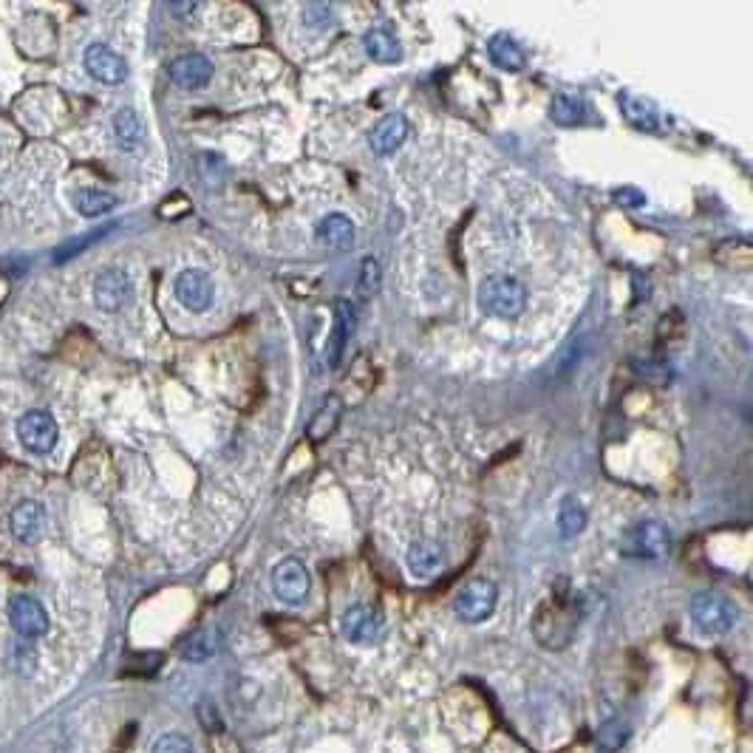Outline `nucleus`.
Listing matches in <instances>:
<instances>
[{"instance_id":"11","label":"nucleus","mask_w":753,"mask_h":753,"mask_svg":"<svg viewBox=\"0 0 753 753\" xmlns=\"http://www.w3.org/2000/svg\"><path fill=\"white\" fill-rule=\"evenodd\" d=\"M9 620L17 635L26 640H37L49 632V612L46 606L32 595H15L9 603Z\"/></svg>"},{"instance_id":"6","label":"nucleus","mask_w":753,"mask_h":753,"mask_svg":"<svg viewBox=\"0 0 753 753\" xmlns=\"http://www.w3.org/2000/svg\"><path fill=\"white\" fill-rule=\"evenodd\" d=\"M496 601H499V589L490 581H470L459 595H456V615L465 620V623H482L493 615L496 609Z\"/></svg>"},{"instance_id":"15","label":"nucleus","mask_w":753,"mask_h":753,"mask_svg":"<svg viewBox=\"0 0 753 753\" xmlns=\"http://www.w3.org/2000/svg\"><path fill=\"white\" fill-rule=\"evenodd\" d=\"M354 335V306L349 301H337L335 303V326H332V335L326 340V360H329V369H337L340 360H343V352L349 346V340Z\"/></svg>"},{"instance_id":"20","label":"nucleus","mask_w":753,"mask_h":753,"mask_svg":"<svg viewBox=\"0 0 753 753\" xmlns=\"http://www.w3.org/2000/svg\"><path fill=\"white\" fill-rule=\"evenodd\" d=\"M111 125H114V139L122 151H136L145 142V122L134 108H119Z\"/></svg>"},{"instance_id":"5","label":"nucleus","mask_w":753,"mask_h":753,"mask_svg":"<svg viewBox=\"0 0 753 753\" xmlns=\"http://www.w3.org/2000/svg\"><path fill=\"white\" fill-rule=\"evenodd\" d=\"M17 439H20V445L26 451L37 453V456L54 451V445L60 439L57 419L51 417L49 411H40V408L26 411L23 417L17 419Z\"/></svg>"},{"instance_id":"38","label":"nucleus","mask_w":753,"mask_h":753,"mask_svg":"<svg viewBox=\"0 0 753 753\" xmlns=\"http://www.w3.org/2000/svg\"><path fill=\"white\" fill-rule=\"evenodd\" d=\"M199 9V3H170V12L176 15H193Z\"/></svg>"},{"instance_id":"16","label":"nucleus","mask_w":753,"mask_h":753,"mask_svg":"<svg viewBox=\"0 0 753 753\" xmlns=\"http://www.w3.org/2000/svg\"><path fill=\"white\" fill-rule=\"evenodd\" d=\"M405 564H408L414 578L428 581L445 567V550L436 541H417V544H411V550L405 555Z\"/></svg>"},{"instance_id":"23","label":"nucleus","mask_w":753,"mask_h":753,"mask_svg":"<svg viewBox=\"0 0 753 753\" xmlns=\"http://www.w3.org/2000/svg\"><path fill=\"white\" fill-rule=\"evenodd\" d=\"M340 417H343V400L337 394H329L318 408V414L309 422L306 434H309L312 442H326L329 436L335 434V428L340 425Z\"/></svg>"},{"instance_id":"2","label":"nucleus","mask_w":753,"mask_h":753,"mask_svg":"<svg viewBox=\"0 0 753 753\" xmlns=\"http://www.w3.org/2000/svg\"><path fill=\"white\" fill-rule=\"evenodd\" d=\"M671 550V533L663 521L640 519L620 536V553L640 561H663Z\"/></svg>"},{"instance_id":"28","label":"nucleus","mask_w":753,"mask_h":753,"mask_svg":"<svg viewBox=\"0 0 753 753\" xmlns=\"http://www.w3.org/2000/svg\"><path fill=\"white\" fill-rule=\"evenodd\" d=\"M586 527V510L584 504L575 496H567L558 510V533L564 538H575Z\"/></svg>"},{"instance_id":"25","label":"nucleus","mask_w":753,"mask_h":753,"mask_svg":"<svg viewBox=\"0 0 753 753\" xmlns=\"http://www.w3.org/2000/svg\"><path fill=\"white\" fill-rule=\"evenodd\" d=\"M714 261L725 269H739V272H748L753 267V247L742 238H731V241H722L720 247L714 250Z\"/></svg>"},{"instance_id":"7","label":"nucleus","mask_w":753,"mask_h":753,"mask_svg":"<svg viewBox=\"0 0 753 753\" xmlns=\"http://www.w3.org/2000/svg\"><path fill=\"white\" fill-rule=\"evenodd\" d=\"M309 586H312L309 569L303 567V561H298V558H284L278 567L272 569V592L289 606H298V603L306 601Z\"/></svg>"},{"instance_id":"8","label":"nucleus","mask_w":753,"mask_h":753,"mask_svg":"<svg viewBox=\"0 0 753 753\" xmlns=\"http://www.w3.org/2000/svg\"><path fill=\"white\" fill-rule=\"evenodd\" d=\"M85 71L102 85H119L128 80V63L105 43H91L83 54Z\"/></svg>"},{"instance_id":"9","label":"nucleus","mask_w":753,"mask_h":753,"mask_svg":"<svg viewBox=\"0 0 753 753\" xmlns=\"http://www.w3.org/2000/svg\"><path fill=\"white\" fill-rule=\"evenodd\" d=\"M173 292H176L179 303L190 312H207L213 306L216 286H213V278L204 269H182L176 275Z\"/></svg>"},{"instance_id":"24","label":"nucleus","mask_w":753,"mask_h":753,"mask_svg":"<svg viewBox=\"0 0 753 753\" xmlns=\"http://www.w3.org/2000/svg\"><path fill=\"white\" fill-rule=\"evenodd\" d=\"M71 204H74V210H77L80 216L100 218L117 207V196L108 193V190H100V187H83V190L74 193Z\"/></svg>"},{"instance_id":"18","label":"nucleus","mask_w":753,"mask_h":753,"mask_svg":"<svg viewBox=\"0 0 753 753\" xmlns=\"http://www.w3.org/2000/svg\"><path fill=\"white\" fill-rule=\"evenodd\" d=\"M320 244L335 247V250H349L354 241V221L343 213H332V216L320 218V224L315 227Z\"/></svg>"},{"instance_id":"36","label":"nucleus","mask_w":753,"mask_h":753,"mask_svg":"<svg viewBox=\"0 0 753 753\" xmlns=\"http://www.w3.org/2000/svg\"><path fill=\"white\" fill-rule=\"evenodd\" d=\"M615 199H618L620 204H626V207H640V204H646V196H643L640 190H635V187H620V190H615Z\"/></svg>"},{"instance_id":"13","label":"nucleus","mask_w":753,"mask_h":753,"mask_svg":"<svg viewBox=\"0 0 753 753\" xmlns=\"http://www.w3.org/2000/svg\"><path fill=\"white\" fill-rule=\"evenodd\" d=\"M46 524H49V513H46L43 504L34 502V499L17 504L12 516H9V530L20 544H37L46 533Z\"/></svg>"},{"instance_id":"21","label":"nucleus","mask_w":753,"mask_h":753,"mask_svg":"<svg viewBox=\"0 0 753 753\" xmlns=\"http://www.w3.org/2000/svg\"><path fill=\"white\" fill-rule=\"evenodd\" d=\"M363 46H366V54H369L374 63L380 66H394L402 60V46L400 40L385 29H371L363 37Z\"/></svg>"},{"instance_id":"19","label":"nucleus","mask_w":753,"mask_h":753,"mask_svg":"<svg viewBox=\"0 0 753 753\" xmlns=\"http://www.w3.org/2000/svg\"><path fill=\"white\" fill-rule=\"evenodd\" d=\"M618 102L623 117L629 119L635 128L646 131V134L660 131V114H657V108H654L652 102L643 100V97H635V94H629V91H623L618 97Z\"/></svg>"},{"instance_id":"12","label":"nucleus","mask_w":753,"mask_h":753,"mask_svg":"<svg viewBox=\"0 0 753 753\" xmlns=\"http://www.w3.org/2000/svg\"><path fill=\"white\" fill-rule=\"evenodd\" d=\"M340 629H343L346 640H352L357 646H371V643H377L383 637V618H380L377 609L354 603L343 612Z\"/></svg>"},{"instance_id":"3","label":"nucleus","mask_w":753,"mask_h":753,"mask_svg":"<svg viewBox=\"0 0 753 753\" xmlns=\"http://www.w3.org/2000/svg\"><path fill=\"white\" fill-rule=\"evenodd\" d=\"M479 306L496 318H519L527 306V289L513 275H490L479 286Z\"/></svg>"},{"instance_id":"35","label":"nucleus","mask_w":753,"mask_h":753,"mask_svg":"<svg viewBox=\"0 0 753 753\" xmlns=\"http://www.w3.org/2000/svg\"><path fill=\"white\" fill-rule=\"evenodd\" d=\"M199 717L201 722L207 725V731H216V734H221V717H218V711H216V705H210V703H201L199 705Z\"/></svg>"},{"instance_id":"31","label":"nucleus","mask_w":753,"mask_h":753,"mask_svg":"<svg viewBox=\"0 0 753 753\" xmlns=\"http://www.w3.org/2000/svg\"><path fill=\"white\" fill-rule=\"evenodd\" d=\"M380 281H383V272H380V264L374 261V258H363V264H360V292L363 295H374L377 289H380Z\"/></svg>"},{"instance_id":"29","label":"nucleus","mask_w":753,"mask_h":753,"mask_svg":"<svg viewBox=\"0 0 753 753\" xmlns=\"http://www.w3.org/2000/svg\"><path fill=\"white\" fill-rule=\"evenodd\" d=\"M686 335V326H683V318H680V312H669L666 318L657 323V349L663 352H669L671 346H677L680 343V337Z\"/></svg>"},{"instance_id":"22","label":"nucleus","mask_w":753,"mask_h":753,"mask_svg":"<svg viewBox=\"0 0 753 753\" xmlns=\"http://www.w3.org/2000/svg\"><path fill=\"white\" fill-rule=\"evenodd\" d=\"M487 54L504 71H521L527 66V54L510 34H493L490 43H487Z\"/></svg>"},{"instance_id":"26","label":"nucleus","mask_w":753,"mask_h":753,"mask_svg":"<svg viewBox=\"0 0 753 753\" xmlns=\"http://www.w3.org/2000/svg\"><path fill=\"white\" fill-rule=\"evenodd\" d=\"M218 652V635L213 629H199L182 643V657L187 663H207Z\"/></svg>"},{"instance_id":"1","label":"nucleus","mask_w":753,"mask_h":753,"mask_svg":"<svg viewBox=\"0 0 753 753\" xmlns=\"http://www.w3.org/2000/svg\"><path fill=\"white\" fill-rule=\"evenodd\" d=\"M578 626V609L569 601L567 592H555L553 598L538 606L536 618H533V635L544 649H564L572 632Z\"/></svg>"},{"instance_id":"33","label":"nucleus","mask_w":753,"mask_h":753,"mask_svg":"<svg viewBox=\"0 0 753 753\" xmlns=\"http://www.w3.org/2000/svg\"><path fill=\"white\" fill-rule=\"evenodd\" d=\"M303 20L312 29H326L329 20H332V6L329 3H306L303 6Z\"/></svg>"},{"instance_id":"27","label":"nucleus","mask_w":753,"mask_h":753,"mask_svg":"<svg viewBox=\"0 0 753 753\" xmlns=\"http://www.w3.org/2000/svg\"><path fill=\"white\" fill-rule=\"evenodd\" d=\"M550 117H553L555 125H564V128L581 125L586 119L584 100L575 97V94H555L553 105H550Z\"/></svg>"},{"instance_id":"30","label":"nucleus","mask_w":753,"mask_h":753,"mask_svg":"<svg viewBox=\"0 0 753 753\" xmlns=\"http://www.w3.org/2000/svg\"><path fill=\"white\" fill-rule=\"evenodd\" d=\"M629 739V722L626 720H609L598 731V748L601 753H615L620 751V745Z\"/></svg>"},{"instance_id":"17","label":"nucleus","mask_w":753,"mask_h":753,"mask_svg":"<svg viewBox=\"0 0 753 753\" xmlns=\"http://www.w3.org/2000/svg\"><path fill=\"white\" fill-rule=\"evenodd\" d=\"M405 139H408V122H405V117H402V114H388V117L380 119L377 128L371 131L369 145L377 156H388V153L397 151Z\"/></svg>"},{"instance_id":"4","label":"nucleus","mask_w":753,"mask_h":753,"mask_svg":"<svg viewBox=\"0 0 753 753\" xmlns=\"http://www.w3.org/2000/svg\"><path fill=\"white\" fill-rule=\"evenodd\" d=\"M691 620L705 635H728L739 620L737 603L725 598L722 592H697L691 598Z\"/></svg>"},{"instance_id":"37","label":"nucleus","mask_w":753,"mask_h":753,"mask_svg":"<svg viewBox=\"0 0 753 753\" xmlns=\"http://www.w3.org/2000/svg\"><path fill=\"white\" fill-rule=\"evenodd\" d=\"M216 748H218L216 753H241V751H238V745H235L233 739H227V737H224V734H218Z\"/></svg>"},{"instance_id":"10","label":"nucleus","mask_w":753,"mask_h":753,"mask_svg":"<svg viewBox=\"0 0 753 753\" xmlns=\"http://www.w3.org/2000/svg\"><path fill=\"white\" fill-rule=\"evenodd\" d=\"M131 295H134V284H131V275L125 269H105L94 281V303L100 306L102 312L125 309L131 303Z\"/></svg>"},{"instance_id":"14","label":"nucleus","mask_w":753,"mask_h":753,"mask_svg":"<svg viewBox=\"0 0 753 753\" xmlns=\"http://www.w3.org/2000/svg\"><path fill=\"white\" fill-rule=\"evenodd\" d=\"M210 77H213V63L204 54H185V57L170 63V80L179 88H187V91L204 88L210 83Z\"/></svg>"},{"instance_id":"32","label":"nucleus","mask_w":753,"mask_h":753,"mask_svg":"<svg viewBox=\"0 0 753 753\" xmlns=\"http://www.w3.org/2000/svg\"><path fill=\"white\" fill-rule=\"evenodd\" d=\"M151 753H196V748L182 734H165V737H159L153 742Z\"/></svg>"},{"instance_id":"34","label":"nucleus","mask_w":753,"mask_h":753,"mask_svg":"<svg viewBox=\"0 0 753 753\" xmlns=\"http://www.w3.org/2000/svg\"><path fill=\"white\" fill-rule=\"evenodd\" d=\"M108 230H111V227H105V230H97V233H88V235H83V238H74V241H68V244H63V247L57 250V255H54V258H57V261L74 258L77 252L85 250V244H94V241H97V238H102V235L108 233Z\"/></svg>"}]
</instances>
